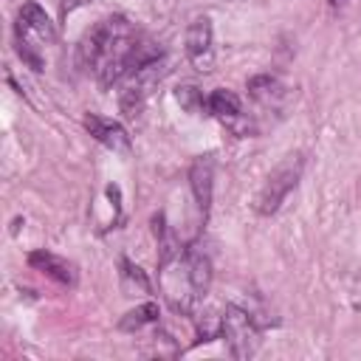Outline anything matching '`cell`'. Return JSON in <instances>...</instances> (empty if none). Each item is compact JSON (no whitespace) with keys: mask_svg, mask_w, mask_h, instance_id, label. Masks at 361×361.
I'll use <instances>...</instances> for the list:
<instances>
[{"mask_svg":"<svg viewBox=\"0 0 361 361\" xmlns=\"http://www.w3.org/2000/svg\"><path fill=\"white\" fill-rule=\"evenodd\" d=\"M248 93H251L254 102H259L265 107H276L285 99V85L274 73H259V76L248 79Z\"/></svg>","mask_w":361,"mask_h":361,"instance_id":"11","label":"cell"},{"mask_svg":"<svg viewBox=\"0 0 361 361\" xmlns=\"http://www.w3.org/2000/svg\"><path fill=\"white\" fill-rule=\"evenodd\" d=\"M158 56H164L161 48L155 42L141 39L133 23L118 14L99 20L93 28L85 31V37L76 45V65L93 73L102 82V87L118 85L124 73Z\"/></svg>","mask_w":361,"mask_h":361,"instance_id":"1","label":"cell"},{"mask_svg":"<svg viewBox=\"0 0 361 361\" xmlns=\"http://www.w3.org/2000/svg\"><path fill=\"white\" fill-rule=\"evenodd\" d=\"M186 56L189 62L200 71V73H209L214 68V28H212V20L203 14V17H195L186 28Z\"/></svg>","mask_w":361,"mask_h":361,"instance_id":"5","label":"cell"},{"mask_svg":"<svg viewBox=\"0 0 361 361\" xmlns=\"http://www.w3.org/2000/svg\"><path fill=\"white\" fill-rule=\"evenodd\" d=\"M158 316H161V307H158L155 302H144V305H138V307H133L130 313L121 316L118 330H124V333H135V330H141L144 324H155Z\"/></svg>","mask_w":361,"mask_h":361,"instance_id":"13","label":"cell"},{"mask_svg":"<svg viewBox=\"0 0 361 361\" xmlns=\"http://www.w3.org/2000/svg\"><path fill=\"white\" fill-rule=\"evenodd\" d=\"M220 336L226 338L231 358H240V361L251 358L257 353V347H259V324H257V319L248 310L237 307V305H226L223 322H220Z\"/></svg>","mask_w":361,"mask_h":361,"instance_id":"4","label":"cell"},{"mask_svg":"<svg viewBox=\"0 0 361 361\" xmlns=\"http://www.w3.org/2000/svg\"><path fill=\"white\" fill-rule=\"evenodd\" d=\"M56 39V28L51 23V17L34 3L28 0L20 14H17V23H14V42H17V54L20 59L34 68V71H42L45 68V59H42V48L51 45Z\"/></svg>","mask_w":361,"mask_h":361,"instance_id":"2","label":"cell"},{"mask_svg":"<svg viewBox=\"0 0 361 361\" xmlns=\"http://www.w3.org/2000/svg\"><path fill=\"white\" fill-rule=\"evenodd\" d=\"M82 124H85V130H87L99 144H104L110 152H116V155H130L133 144H130V133L124 130V124H118V121H113V118H104V116H96V113H87V116L82 118Z\"/></svg>","mask_w":361,"mask_h":361,"instance_id":"6","label":"cell"},{"mask_svg":"<svg viewBox=\"0 0 361 361\" xmlns=\"http://www.w3.org/2000/svg\"><path fill=\"white\" fill-rule=\"evenodd\" d=\"M175 102L186 113H195V116H200L206 110V99H203V90L197 85H180V87H175Z\"/></svg>","mask_w":361,"mask_h":361,"instance_id":"15","label":"cell"},{"mask_svg":"<svg viewBox=\"0 0 361 361\" xmlns=\"http://www.w3.org/2000/svg\"><path fill=\"white\" fill-rule=\"evenodd\" d=\"M330 3H333V6H344L347 0H330Z\"/></svg>","mask_w":361,"mask_h":361,"instance_id":"18","label":"cell"},{"mask_svg":"<svg viewBox=\"0 0 361 361\" xmlns=\"http://www.w3.org/2000/svg\"><path fill=\"white\" fill-rule=\"evenodd\" d=\"M28 265H31L34 271L51 276V279L59 282V285H68V288L76 285V268H73L65 257H56V254H51V251H31V254H28Z\"/></svg>","mask_w":361,"mask_h":361,"instance_id":"8","label":"cell"},{"mask_svg":"<svg viewBox=\"0 0 361 361\" xmlns=\"http://www.w3.org/2000/svg\"><path fill=\"white\" fill-rule=\"evenodd\" d=\"M183 268H186V279H189L195 296L203 299L209 285H212V259L197 248H186L183 251Z\"/></svg>","mask_w":361,"mask_h":361,"instance_id":"9","label":"cell"},{"mask_svg":"<svg viewBox=\"0 0 361 361\" xmlns=\"http://www.w3.org/2000/svg\"><path fill=\"white\" fill-rule=\"evenodd\" d=\"M220 322L223 316H217L214 310H206L197 316V341H214L220 338Z\"/></svg>","mask_w":361,"mask_h":361,"instance_id":"16","label":"cell"},{"mask_svg":"<svg viewBox=\"0 0 361 361\" xmlns=\"http://www.w3.org/2000/svg\"><path fill=\"white\" fill-rule=\"evenodd\" d=\"M206 110L209 116L220 118V121H234L243 116V104H240V96L234 90H226V87H217L209 93L206 99Z\"/></svg>","mask_w":361,"mask_h":361,"instance_id":"12","label":"cell"},{"mask_svg":"<svg viewBox=\"0 0 361 361\" xmlns=\"http://www.w3.org/2000/svg\"><path fill=\"white\" fill-rule=\"evenodd\" d=\"M189 186L195 195V203L200 209V217L206 223L209 209H212V195H214V155H200L189 166Z\"/></svg>","mask_w":361,"mask_h":361,"instance_id":"7","label":"cell"},{"mask_svg":"<svg viewBox=\"0 0 361 361\" xmlns=\"http://www.w3.org/2000/svg\"><path fill=\"white\" fill-rule=\"evenodd\" d=\"M299 178H302V155H288V158H285L282 164H276V166L271 169V175L265 178V183H262V189H259V195H257V200H254V209H257L262 217L274 214V212L282 206V200L290 195V189H296Z\"/></svg>","mask_w":361,"mask_h":361,"instance_id":"3","label":"cell"},{"mask_svg":"<svg viewBox=\"0 0 361 361\" xmlns=\"http://www.w3.org/2000/svg\"><path fill=\"white\" fill-rule=\"evenodd\" d=\"M152 234H155V240H158V265H161V268L169 265V262H175V259L183 254V248H180L175 231L169 228L164 212H158V214L152 217Z\"/></svg>","mask_w":361,"mask_h":361,"instance_id":"10","label":"cell"},{"mask_svg":"<svg viewBox=\"0 0 361 361\" xmlns=\"http://www.w3.org/2000/svg\"><path fill=\"white\" fill-rule=\"evenodd\" d=\"M85 3H90V0H59V8H62V14L68 17L71 11H76V8L85 6Z\"/></svg>","mask_w":361,"mask_h":361,"instance_id":"17","label":"cell"},{"mask_svg":"<svg viewBox=\"0 0 361 361\" xmlns=\"http://www.w3.org/2000/svg\"><path fill=\"white\" fill-rule=\"evenodd\" d=\"M121 288H124V293L127 296H133L135 290L138 293H149L152 290V285H149V279H147V274L133 262V259H127V257H121Z\"/></svg>","mask_w":361,"mask_h":361,"instance_id":"14","label":"cell"}]
</instances>
